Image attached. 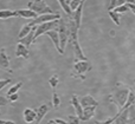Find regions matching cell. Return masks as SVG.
<instances>
[{
	"label": "cell",
	"mask_w": 135,
	"mask_h": 124,
	"mask_svg": "<svg viewBox=\"0 0 135 124\" xmlns=\"http://www.w3.org/2000/svg\"><path fill=\"white\" fill-rule=\"evenodd\" d=\"M4 124H16V123H14L13 121H5Z\"/></svg>",
	"instance_id": "d590c367"
},
{
	"label": "cell",
	"mask_w": 135,
	"mask_h": 124,
	"mask_svg": "<svg viewBox=\"0 0 135 124\" xmlns=\"http://www.w3.org/2000/svg\"><path fill=\"white\" fill-rule=\"evenodd\" d=\"M71 104H72V106H74L75 111H76L77 116L81 118L82 115H83V106H82L81 102H79L78 97H77L76 95H72V97H71Z\"/></svg>",
	"instance_id": "4fadbf2b"
},
{
	"label": "cell",
	"mask_w": 135,
	"mask_h": 124,
	"mask_svg": "<svg viewBox=\"0 0 135 124\" xmlns=\"http://www.w3.org/2000/svg\"><path fill=\"white\" fill-rule=\"evenodd\" d=\"M108 14H109L110 19H112V20L114 21L117 26L121 24V21H120V13H117V12H115V11H109L108 12Z\"/></svg>",
	"instance_id": "603a6c76"
},
{
	"label": "cell",
	"mask_w": 135,
	"mask_h": 124,
	"mask_svg": "<svg viewBox=\"0 0 135 124\" xmlns=\"http://www.w3.org/2000/svg\"><path fill=\"white\" fill-rule=\"evenodd\" d=\"M58 33H59V40H61V49L64 52L66 43L69 42V27H68V21H65L62 18L59 19Z\"/></svg>",
	"instance_id": "5b68a950"
},
{
	"label": "cell",
	"mask_w": 135,
	"mask_h": 124,
	"mask_svg": "<svg viewBox=\"0 0 135 124\" xmlns=\"http://www.w3.org/2000/svg\"><path fill=\"white\" fill-rule=\"evenodd\" d=\"M129 92H131V90H129V87L127 86V85L122 84V83H116L112 95L109 96V101L113 102V103H115L120 109H121V108H123L124 104L127 103Z\"/></svg>",
	"instance_id": "6da1fadb"
},
{
	"label": "cell",
	"mask_w": 135,
	"mask_h": 124,
	"mask_svg": "<svg viewBox=\"0 0 135 124\" xmlns=\"http://www.w3.org/2000/svg\"><path fill=\"white\" fill-rule=\"evenodd\" d=\"M113 11L117 12V13H124V12L127 11H131V8H129L128 4H124V5H121V6H117L115 9H113Z\"/></svg>",
	"instance_id": "4316f807"
},
{
	"label": "cell",
	"mask_w": 135,
	"mask_h": 124,
	"mask_svg": "<svg viewBox=\"0 0 135 124\" xmlns=\"http://www.w3.org/2000/svg\"><path fill=\"white\" fill-rule=\"evenodd\" d=\"M36 117H37V112H36V110H33V109H25L24 110V121H25V123L27 124H31L33 123L36 121Z\"/></svg>",
	"instance_id": "5bb4252c"
},
{
	"label": "cell",
	"mask_w": 135,
	"mask_h": 124,
	"mask_svg": "<svg viewBox=\"0 0 135 124\" xmlns=\"http://www.w3.org/2000/svg\"><path fill=\"white\" fill-rule=\"evenodd\" d=\"M12 17H19L18 12L17 11H12V9H1L0 11V19H9Z\"/></svg>",
	"instance_id": "ffe728a7"
},
{
	"label": "cell",
	"mask_w": 135,
	"mask_h": 124,
	"mask_svg": "<svg viewBox=\"0 0 135 124\" xmlns=\"http://www.w3.org/2000/svg\"><path fill=\"white\" fill-rule=\"evenodd\" d=\"M5 121H2V120H0V124H4Z\"/></svg>",
	"instance_id": "f35d334b"
},
{
	"label": "cell",
	"mask_w": 135,
	"mask_h": 124,
	"mask_svg": "<svg viewBox=\"0 0 135 124\" xmlns=\"http://www.w3.org/2000/svg\"><path fill=\"white\" fill-rule=\"evenodd\" d=\"M18 12V16L21 18H32L36 19L38 17V14L35 11H32L31 8H21V9H17Z\"/></svg>",
	"instance_id": "2e32d148"
},
{
	"label": "cell",
	"mask_w": 135,
	"mask_h": 124,
	"mask_svg": "<svg viewBox=\"0 0 135 124\" xmlns=\"http://www.w3.org/2000/svg\"><path fill=\"white\" fill-rule=\"evenodd\" d=\"M35 31H36V26H33V30L31 31V32L28 33L26 37L19 39V43H23L24 45H26L27 47H30L31 44H32V43H35V39H33V38H35Z\"/></svg>",
	"instance_id": "ac0fdd59"
},
{
	"label": "cell",
	"mask_w": 135,
	"mask_h": 124,
	"mask_svg": "<svg viewBox=\"0 0 135 124\" xmlns=\"http://www.w3.org/2000/svg\"><path fill=\"white\" fill-rule=\"evenodd\" d=\"M0 70H6L7 72L12 73V70L9 69V59L6 54L5 47L0 49Z\"/></svg>",
	"instance_id": "52a82bcc"
},
{
	"label": "cell",
	"mask_w": 135,
	"mask_h": 124,
	"mask_svg": "<svg viewBox=\"0 0 135 124\" xmlns=\"http://www.w3.org/2000/svg\"><path fill=\"white\" fill-rule=\"evenodd\" d=\"M8 99L12 102V103H13V102H17V101L19 99V95H18V94H13L12 96L8 97Z\"/></svg>",
	"instance_id": "836d02e7"
},
{
	"label": "cell",
	"mask_w": 135,
	"mask_h": 124,
	"mask_svg": "<svg viewBox=\"0 0 135 124\" xmlns=\"http://www.w3.org/2000/svg\"><path fill=\"white\" fill-rule=\"evenodd\" d=\"M59 27V19L57 20H52V21H47V23H43L39 25H36V31H35V38L33 39H37L38 37H40L42 34H45L46 32L51 30H58Z\"/></svg>",
	"instance_id": "3957f363"
},
{
	"label": "cell",
	"mask_w": 135,
	"mask_h": 124,
	"mask_svg": "<svg viewBox=\"0 0 135 124\" xmlns=\"http://www.w3.org/2000/svg\"><path fill=\"white\" fill-rule=\"evenodd\" d=\"M57 19H61V14L59 13H51V14H42V16H38L36 19H33L31 23H28L31 26H36L39 25L43 23H47V21H52V20H57Z\"/></svg>",
	"instance_id": "8992f818"
},
{
	"label": "cell",
	"mask_w": 135,
	"mask_h": 124,
	"mask_svg": "<svg viewBox=\"0 0 135 124\" xmlns=\"http://www.w3.org/2000/svg\"><path fill=\"white\" fill-rule=\"evenodd\" d=\"M52 104H54V108L55 109H58L59 104H61V98L58 97V95H57L56 92H54V94H52Z\"/></svg>",
	"instance_id": "83f0119b"
},
{
	"label": "cell",
	"mask_w": 135,
	"mask_h": 124,
	"mask_svg": "<svg viewBox=\"0 0 135 124\" xmlns=\"http://www.w3.org/2000/svg\"><path fill=\"white\" fill-rule=\"evenodd\" d=\"M71 45H72V47H74L75 58H76L77 60H88V59H86V57L84 56V53H83V51H82L81 46H79L78 40H74V42H71Z\"/></svg>",
	"instance_id": "30bf717a"
},
{
	"label": "cell",
	"mask_w": 135,
	"mask_h": 124,
	"mask_svg": "<svg viewBox=\"0 0 135 124\" xmlns=\"http://www.w3.org/2000/svg\"><path fill=\"white\" fill-rule=\"evenodd\" d=\"M45 34L49 35V38L54 42V44H55V46H56V50L58 51V53L64 54V52L62 51V49H61V40H59L58 30H51V31H49V32H46Z\"/></svg>",
	"instance_id": "ba28073f"
},
{
	"label": "cell",
	"mask_w": 135,
	"mask_h": 124,
	"mask_svg": "<svg viewBox=\"0 0 135 124\" xmlns=\"http://www.w3.org/2000/svg\"><path fill=\"white\" fill-rule=\"evenodd\" d=\"M83 5H84V1H82V4L78 6V8L76 11H74L72 13V20L75 21L77 27H81V19H82V12H83Z\"/></svg>",
	"instance_id": "9a60e30c"
},
{
	"label": "cell",
	"mask_w": 135,
	"mask_h": 124,
	"mask_svg": "<svg viewBox=\"0 0 135 124\" xmlns=\"http://www.w3.org/2000/svg\"><path fill=\"white\" fill-rule=\"evenodd\" d=\"M11 83V79L9 78H7V79H0V90L4 89L5 86H6L7 84H9Z\"/></svg>",
	"instance_id": "4dcf8cb0"
},
{
	"label": "cell",
	"mask_w": 135,
	"mask_h": 124,
	"mask_svg": "<svg viewBox=\"0 0 135 124\" xmlns=\"http://www.w3.org/2000/svg\"><path fill=\"white\" fill-rule=\"evenodd\" d=\"M117 1H119V0H112V1H110V5H109V11H113V9H115L117 7Z\"/></svg>",
	"instance_id": "d6a6232c"
},
{
	"label": "cell",
	"mask_w": 135,
	"mask_h": 124,
	"mask_svg": "<svg viewBox=\"0 0 135 124\" xmlns=\"http://www.w3.org/2000/svg\"><path fill=\"white\" fill-rule=\"evenodd\" d=\"M47 111H49V105H47V104H42V105L36 110V112H37V117H36L35 124H39L40 122H42V120L45 117V115L47 113Z\"/></svg>",
	"instance_id": "7c38bea8"
},
{
	"label": "cell",
	"mask_w": 135,
	"mask_h": 124,
	"mask_svg": "<svg viewBox=\"0 0 135 124\" xmlns=\"http://www.w3.org/2000/svg\"><path fill=\"white\" fill-rule=\"evenodd\" d=\"M68 120H69V124H79V122H82L78 116H69Z\"/></svg>",
	"instance_id": "f546056e"
},
{
	"label": "cell",
	"mask_w": 135,
	"mask_h": 124,
	"mask_svg": "<svg viewBox=\"0 0 135 124\" xmlns=\"http://www.w3.org/2000/svg\"><path fill=\"white\" fill-rule=\"evenodd\" d=\"M28 56H30V52H28V47L26 45H24L23 43H18L16 49V57L18 58H21L23 57L24 59H27Z\"/></svg>",
	"instance_id": "9c48e42d"
},
{
	"label": "cell",
	"mask_w": 135,
	"mask_h": 124,
	"mask_svg": "<svg viewBox=\"0 0 135 124\" xmlns=\"http://www.w3.org/2000/svg\"><path fill=\"white\" fill-rule=\"evenodd\" d=\"M95 124H105V121H104V122H98V121H97Z\"/></svg>",
	"instance_id": "74e56055"
},
{
	"label": "cell",
	"mask_w": 135,
	"mask_h": 124,
	"mask_svg": "<svg viewBox=\"0 0 135 124\" xmlns=\"http://www.w3.org/2000/svg\"><path fill=\"white\" fill-rule=\"evenodd\" d=\"M128 124H135V106L134 105H132L131 108H129Z\"/></svg>",
	"instance_id": "d4e9b609"
},
{
	"label": "cell",
	"mask_w": 135,
	"mask_h": 124,
	"mask_svg": "<svg viewBox=\"0 0 135 124\" xmlns=\"http://www.w3.org/2000/svg\"><path fill=\"white\" fill-rule=\"evenodd\" d=\"M128 117H129V109H127L123 112L120 113L119 116H116V120H115L114 124H128Z\"/></svg>",
	"instance_id": "d6986e66"
},
{
	"label": "cell",
	"mask_w": 135,
	"mask_h": 124,
	"mask_svg": "<svg viewBox=\"0 0 135 124\" xmlns=\"http://www.w3.org/2000/svg\"><path fill=\"white\" fill-rule=\"evenodd\" d=\"M28 8H31L32 11H35L38 16L56 13L54 9H51V7H50L44 0H35V1L28 2Z\"/></svg>",
	"instance_id": "7a4b0ae2"
},
{
	"label": "cell",
	"mask_w": 135,
	"mask_h": 124,
	"mask_svg": "<svg viewBox=\"0 0 135 124\" xmlns=\"http://www.w3.org/2000/svg\"><path fill=\"white\" fill-rule=\"evenodd\" d=\"M57 1L59 2V5L62 6V8L64 9V12L68 14V16H72V9H71V7H70V4L68 2V0H57Z\"/></svg>",
	"instance_id": "44dd1931"
},
{
	"label": "cell",
	"mask_w": 135,
	"mask_h": 124,
	"mask_svg": "<svg viewBox=\"0 0 135 124\" xmlns=\"http://www.w3.org/2000/svg\"><path fill=\"white\" fill-rule=\"evenodd\" d=\"M49 83L50 85H51V87H54V89H56V86L59 84V78L57 75H54L51 78L49 79Z\"/></svg>",
	"instance_id": "484cf974"
},
{
	"label": "cell",
	"mask_w": 135,
	"mask_h": 124,
	"mask_svg": "<svg viewBox=\"0 0 135 124\" xmlns=\"http://www.w3.org/2000/svg\"><path fill=\"white\" fill-rule=\"evenodd\" d=\"M93 69L91 66V63L89 60H75V64H74V77H81L82 80L85 79L84 77V73L90 71Z\"/></svg>",
	"instance_id": "277c9868"
},
{
	"label": "cell",
	"mask_w": 135,
	"mask_h": 124,
	"mask_svg": "<svg viewBox=\"0 0 135 124\" xmlns=\"http://www.w3.org/2000/svg\"><path fill=\"white\" fill-rule=\"evenodd\" d=\"M47 124H57V123L55 122V120H54V121H49V122H47Z\"/></svg>",
	"instance_id": "8d00e7d4"
},
{
	"label": "cell",
	"mask_w": 135,
	"mask_h": 124,
	"mask_svg": "<svg viewBox=\"0 0 135 124\" xmlns=\"http://www.w3.org/2000/svg\"><path fill=\"white\" fill-rule=\"evenodd\" d=\"M8 104V97L0 96V106H5Z\"/></svg>",
	"instance_id": "1f68e13d"
},
{
	"label": "cell",
	"mask_w": 135,
	"mask_h": 124,
	"mask_svg": "<svg viewBox=\"0 0 135 124\" xmlns=\"http://www.w3.org/2000/svg\"><path fill=\"white\" fill-rule=\"evenodd\" d=\"M134 84H135V79H134Z\"/></svg>",
	"instance_id": "60d3db41"
},
{
	"label": "cell",
	"mask_w": 135,
	"mask_h": 124,
	"mask_svg": "<svg viewBox=\"0 0 135 124\" xmlns=\"http://www.w3.org/2000/svg\"><path fill=\"white\" fill-rule=\"evenodd\" d=\"M79 102H81V104H82V106H83V108H86V106H91V105H95V106L98 105V102L96 101V99L94 98L93 96H90V95L82 97Z\"/></svg>",
	"instance_id": "e0dca14e"
},
{
	"label": "cell",
	"mask_w": 135,
	"mask_h": 124,
	"mask_svg": "<svg viewBox=\"0 0 135 124\" xmlns=\"http://www.w3.org/2000/svg\"><path fill=\"white\" fill-rule=\"evenodd\" d=\"M70 1H71V0H68V2H70Z\"/></svg>",
	"instance_id": "ab89813d"
},
{
	"label": "cell",
	"mask_w": 135,
	"mask_h": 124,
	"mask_svg": "<svg viewBox=\"0 0 135 124\" xmlns=\"http://www.w3.org/2000/svg\"><path fill=\"white\" fill-rule=\"evenodd\" d=\"M33 30V26H31L30 24H26L25 26H24L23 28L20 30V32H19V35H18V38L19 39H21V38H24V37H26V35L28 34V33L31 32V31Z\"/></svg>",
	"instance_id": "7402d4cb"
},
{
	"label": "cell",
	"mask_w": 135,
	"mask_h": 124,
	"mask_svg": "<svg viewBox=\"0 0 135 124\" xmlns=\"http://www.w3.org/2000/svg\"><path fill=\"white\" fill-rule=\"evenodd\" d=\"M82 1H84V0H71L69 4H70V7H71L72 11H76V9L78 8L79 5L82 4Z\"/></svg>",
	"instance_id": "f1b7e54d"
},
{
	"label": "cell",
	"mask_w": 135,
	"mask_h": 124,
	"mask_svg": "<svg viewBox=\"0 0 135 124\" xmlns=\"http://www.w3.org/2000/svg\"><path fill=\"white\" fill-rule=\"evenodd\" d=\"M126 4H135V0H124Z\"/></svg>",
	"instance_id": "e575fe53"
},
{
	"label": "cell",
	"mask_w": 135,
	"mask_h": 124,
	"mask_svg": "<svg viewBox=\"0 0 135 124\" xmlns=\"http://www.w3.org/2000/svg\"><path fill=\"white\" fill-rule=\"evenodd\" d=\"M97 106L91 105V106H86V108H83V115L81 117L82 122H85V121H89L90 118H93L95 116V111Z\"/></svg>",
	"instance_id": "8fae6325"
},
{
	"label": "cell",
	"mask_w": 135,
	"mask_h": 124,
	"mask_svg": "<svg viewBox=\"0 0 135 124\" xmlns=\"http://www.w3.org/2000/svg\"><path fill=\"white\" fill-rule=\"evenodd\" d=\"M21 85H23V83H21V82L17 83V84H14V85H12L11 89H9L8 91H7V97L12 96L13 94H17V92H18V90L21 87Z\"/></svg>",
	"instance_id": "cb8c5ba5"
}]
</instances>
